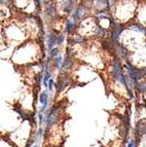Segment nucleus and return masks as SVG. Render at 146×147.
<instances>
[{
  "label": "nucleus",
  "instance_id": "1",
  "mask_svg": "<svg viewBox=\"0 0 146 147\" xmlns=\"http://www.w3.org/2000/svg\"><path fill=\"white\" fill-rule=\"evenodd\" d=\"M61 110L62 108L60 107V105H54L46 111L44 116V123L46 125V129H51L57 125V121L61 115Z\"/></svg>",
  "mask_w": 146,
  "mask_h": 147
},
{
  "label": "nucleus",
  "instance_id": "2",
  "mask_svg": "<svg viewBox=\"0 0 146 147\" xmlns=\"http://www.w3.org/2000/svg\"><path fill=\"white\" fill-rule=\"evenodd\" d=\"M111 70H112V74H113V77L124 86V72H122V64H120V62L115 60V61L113 62V64H112Z\"/></svg>",
  "mask_w": 146,
  "mask_h": 147
},
{
  "label": "nucleus",
  "instance_id": "3",
  "mask_svg": "<svg viewBox=\"0 0 146 147\" xmlns=\"http://www.w3.org/2000/svg\"><path fill=\"white\" fill-rule=\"evenodd\" d=\"M68 84H70V79H69L68 76L61 75L60 78L58 79V81H57V84H55V86H56L57 91L60 93V92H62L63 90H65V88L68 86Z\"/></svg>",
  "mask_w": 146,
  "mask_h": 147
},
{
  "label": "nucleus",
  "instance_id": "4",
  "mask_svg": "<svg viewBox=\"0 0 146 147\" xmlns=\"http://www.w3.org/2000/svg\"><path fill=\"white\" fill-rule=\"evenodd\" d=\"M72 66H73V57L69 53H67L65 59L62 62V65L60 67V69H61L62 72H66L68 71V70H70L72 68Z\"/></svg>",
  "mask_w": 146,
  "mask_h": 147
},
{
  "label": "nucleus",
  "instance_id": "5",
  "mask_svg": "<svg viewBox=\"0 0 146 147\" xmlns=\"http://www.w3.org/2000/svg\"><path fill=\"white\" fill-rule=\"evenodd\" d=\"M45 15L49 18H54L57 15V7L54 3H49L46 5L45 8Z\"/></svg>",
  "mask_w": 146,
  "mask_h": 147
},
{
  "label": "nucleus",
  "instance_id": "6",
  "mask_svg": "<svg viewBox=\"0 0 146 147\" xmlns=\"http://www.w3.org/2000/svg\"><path fill=\"white\" fill-rule=\"evenodd\" d=\"M76 21L74 20H69L67 21V24H66V31L68 32L69 34H72L74 30L76 28V24H75Z\"/></svg>",
  "mask_w": 146,
  "mask_h": 147
},
{
  "label": "nucleus",
  "instance_id": "7",
  "mask_svg": "<svg viewBox=\"0 0 146 147\" xmlns=\"http://www.w3.org/2000/svg\"><path fill=\"white\" fill-rule=\"evenodd\" d=\"M56 37L57 35H55L54 33L49 34V38H47V47L49 49H51L54 47V45L56 44Z\"/></svg>",
  "mask_w": 146,
  "mask_h": 147
},
{
  "label": "nucleus",
  "instance_id": "8",
  "mask_svg": "<svg viewBox=\"0 0 146 147\" xmlns=\"http://www.w3.org/2000/svg\"><path fill=\"white\" fill-rule=\"evenodd\" d=\"M39 102L40 104H45V103H49V95L46 92H41L40 95H39V98H38Z\"/></svg>",
  "mask_w": 146,
  "mask_h": 147
},
{
  "label": "nucleus",
  "instance_id": "9",
  "mask_svg": "<svg viewBox=\"0 0 146 147\" xmlns=\"http://www.w3.org/2000/svg\"><path fill=\"white\" fill-rule=\"evenodd\" d=\"M116 52L119 54V56H120V58H122V59H127L128 55H129V53L126 51V49H124V47H122V45H118V47H117Z\"/></svg>",
  "mask_w": 146,
  "mask_h": 147
},
{
  "label": "nucleus",
  "instance_id": "10",
  "mask_svg": "<svg viewBox=\"0 0 146 147\" xmlns=\"http://www.w3.org/2000/svg\"><path fill=\"white\" fill-rule=\"evenodd\" d=\"M43 134H44V130L42 129L41 127H40L38 129V131H37L36 136H35V143H39V141L41 140V138H42V136H43Z\"/></svg>",
  "mask_w": 146,
  "mask_h": 147
},
{
  "label": "nucleus",
  "instance_id": "11",
  "mask_svg": "<svg viewBox=\"0 0 146 147\" xmlns=\"http://www.w3.org/2000/svg\"><path fill=\"white\" fill-rule=\"evenodd\" d=\"M54 66L57 67V68H60L62 65V62H63V58L61 56H57L54 58Z\"/></svg>",
  "mask_w": 146,
  "mask_h": 147
},
{
  "label": "nucleus",
  "instance_id": "12",
  "mask_svg": "<svg viewBox=\"0 0 146 147\" xmlns=\"http://www.w3.org/2000/svg\"><path fill=\"white\" fill-rule=\"evenodd\" d=\"M136 88L140 92V93H145L146 92V82H140V81H139V84H137Z\"/></svg>",
  "mask_w": 146,
  "mask_h": 147
},
{
  "label": "nucleus",
  "instance_id": "13",
  "mask_svg": "<svg viewBox=\"0 0 146 147\" xmlns=\"http://www.w3.org/2000/svg\"><path fill=\"white\" fill-rule=\"evenodd\" d=\"M51 52H49V57L51 58H55V57H57L58 56V54H59V49L58 47H53L51 49H49Z\"/></svg>",
  "mask_w": 146,
  "mask_h": 147
},
{
  "label": "nucleus",
  "instance_id": "14",
  "mask_svg": "<svg viewBox=\"0 0 146 147\" xmlns=\"http://www.w3.org/2000/svg\"><path fill=\"white\" fill-rule=\"evenodd\" d=\"M127 147H137L136 139H135V138H132V139H130V141L128 142Z\"/></svg>",
  "mask_w": 146,
  "mask_h": 147
},
{
  "label": "nucleus",
  "instance_id": "15",
  "mask_svg": "<svg viewBox=\"0 0 146 147\" xmlns=\"http://www.w3.org/2000/svg\"><path fill=\"white\" fill-rule=\"evenodd\" d=\"M54 86H55V81L53 78H49V84H47V88H49V92H53V88H54Z\"/></svg>",
  "mask_w": 146,
  "mask_h": 147
},
{
  "label": "nucleus",
  "instance_id": "16",
  "mask_svg": "<svg viewBox=\"0 0 146 147\" xmlns=\"http://www.w3.org/2000/svg\"><path fill=\"white\" fill-rule=\"evenodd\" d=\"M38 123H39V125H43V123H44L43 113L40 112V111L38 112Z\"/></svg>",
  "mask_w": 146,
  "mask_h": 147
},
{
  "label": "nucleus",
  "instance_id": "17",
  "mask_svg": "<svg viewBox=\"0 0 146 147\" xmlns=\"http://www.w3.org/2000/svg\"><path fill=\"white\" fill-rule=\"evenodd\" d=\"M134 29L139 32H146V28L143 27V26H141V25H135Z\"/></svg>",
  "mask_w": 146,
  "mask_h": 147
},
{
  "label": "nucleus",
  "instance_id": "18",
  "mask_svg": "<svg viewBox=\"0 0 146 147\" xmlns=\"http://www.w3.org/2000/svg\"><path fill=\"white\" fill-rule=\"evenodd\" d=\"M64 41V36L63 35H57L56 37V44H62Z\"/></svg>",
  "mask_w": 146,
  "mask_h": 147
},
{
  "label": "nucleus",
  "instance_id": "19",
  "mask_svg": "<svg viewBox=\"0 0 146 147\" xmlns=\"http://www.w3.org/2000/svg\"><path fill=\"white\" fill-rule=\"evenodd\" d=\"M10 1H12V0H0V3H3V4H7V3H9Z\"/></svg>",
  "mask_w": 146,
  "mask_h": 147
},
{
  "label": "nucleus",
  "instance_id": "20",
  "mask_svg": "<svg viewBox=\"0 0 146 147\" xmlns=\"http://www.w3.org/2000/svg\"><path fill=\"white\" fill-rule=\"evenodd\" d=\"M43 1H44V2H49V0H43Z\"/></svg>",
  "mask_w": 146,
  "mask_h": 147
},
{
  "label": "nucleus",
  "instance_id": "21",
  "mask_svg": "<svg viewBox=\"0 0 146 147\" xmlns=\"http://www.w3.org/2000/svg\"><path fill=\"white\" fill-rule=\"evenodd\" d=\"M33 147H37V145H34V146H33Z\"/></svg>",
  "mask_w": 146,
  "mask_h": 147
}]
</instances>
